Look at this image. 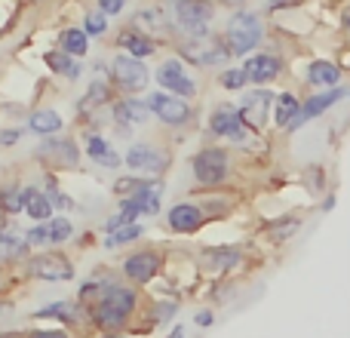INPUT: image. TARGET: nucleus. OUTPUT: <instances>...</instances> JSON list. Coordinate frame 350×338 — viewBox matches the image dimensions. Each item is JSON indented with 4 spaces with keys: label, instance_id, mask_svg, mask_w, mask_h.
I'll list each match as a JSON object with an SVG mask.
<instances>
[{
    "label": "nucleus",
    "instance_id": "15",
    "mask_svg": "<svg viewBox=\"0 0 350 338\" xmlns=\"http://www.w3.org/2000/svg\"><path fill=\"white\" fill-rule=\"evenodd\" d=\"M154 80L160 83V90L163 92H172V96H181V99H187L191 102L193 96H197V90H200V83L191 77V68L185 65L181 59H166V62H160L157 65V71H154Z\"/></svg>",
    "mask_w": 350,
    "mask_h": 338
},
{
    "label": "nucleus",
    "instance_id": "21",
    "mask_svg": "<svg viewBox=\"0 0 350 338\" xmlns=\"http://www.w3.org/2000/svg\"><path fill=\"white\" fill-rule=\"evenodd\" d=\"M240 68L246 71V80L252 86H267L283 74V59L273 53H252V55H246V62Z\"/></svg>",
    "mask_w": 350,
    "mask_h": 338
},
{
    "label": "nucleus",
    "instance_id": "14",
    "mask_svg": "<svg viewBox=\"0 0 350 338\" xmlns=\"http://www.w3.org/2000/svg\"><path fill=\"white\" fill-rule=\"evenodd\" d=\"M71 237H74V222L65 216H53L25 231V240H28L31 249H62Z\"/></svg>",
    "mask_w": 350,
    "mask_h": 338
},
{
    "label": "nucleus",
    "instance_id": "40",
    "mask_svg": "<svg viewBox=\"0 0 350 338\" xmlns=\"http://www.w3.org/2000/svg\"><path fill=\"white\" fill-rule=\"evenodd\" d=\"M96 10L105 16H120L126 10V0H96Z\"/></svg>",
    "mask_w": 350,
    "mask_h": 338
},
{
    "label": "nucleus",
    "instance_id": "32",
    "mask_svg": "<svg viewBox=\"0 0 350 338\" xmlns=\"http://www.w3.org/2000/svg\"><path fill=\"white\" fill-rule=\"evenodd\" d=\"M111 96H114V90H111L108 80L96 77L90 83V90H86L83 102H80V111H92V108H102V105H111Z\"/></svg>",
    "mask_w": 350,
    "mask_h": 338
},
{
    "label": "nucleus",
    "instance_id": "22",
    "mask_svg": "<svg viewBox=\"0 0 350 338\" xmlns=\"http://www.w3.org/2000/svg\"><path fill=\"white\" fill-rule=\"evenodd\" d=\"M345 96H347L345 86H332V90H317L314 96H308V99L301 102V120H298V129H301L304 123L317 120L320 114H326V111H332Z\"/></svg>",
    "mask_w": 350,
    "mask_h": 338
},
{
    "label": "nucleus",
    "instance_id": "39",
    "mask_svg": "<svg viewBox=\"0 0 350 338\" xmlns=\"http://www.w3.org/2000/svg\"><path fill=\"white\" fill-rule=\"evenodd\" d=\"M12 289H16V268L0 265V298L12 296Z\"/></svg>",
    "mask_w": 350,
    "mask_h": 338
},
{
    "label": "nucleus",
    "instance_id": "50",
    "mask_svg": "<svg viewBox=\"0 0 350 338\" xmlns=\"http://www.w3.org/2000/svg\"><path fill=\"white\" fill-rule=\"evenodd\" d=\"M224 3H230V6H240V3H246V0H224Z\"/></svg>",
    "mask_w": 350,
    "mask_h": 338
},
{
    "label": "nucleus",
    "instance_id": "42",
    "mask_svg": "<svg viewBox=\"0 0 350 338\" xmlns=\"http://www.w3.org/2000/svg\"><path fill=\"white\" fill-rule=\"evenodd\" d=\"M22 139V129H0V148H16Z\"/></svg>",
    "mask_w": 350,
    "mask_h": 338
},
{
    "label": "nucleus",
    "instance_id": "37",
    "mask_svg": "<svg viewBox=\"0 0 350 338\" xmlns=\"http://www.w3.org/2000/svg\"><path fill=\"white\" fill-rule=\"evenodd\" d=\"M218 86L221 90H243V86H249V80H246V71L243 68H221L218 71Z\"/></svg>",
    "mask_w": 350,
    "mask_h": 338
},
{
    "label": "nucleus",
    "instance_id": "45",
    "mask_svg": "<svg viewBox=\"0 0 350 338\" xmlns=\"http://www.w3.org/2000/svg\"><path fill=\"white\" fill-rule=\"evenodd\" d=\"M96 338H135L129 333H96Z\"/></svg>",
    "mask_w": 350,
    "mask_h": 338
},
{
    "label": "nucleus",
    "instance_id": "38",
    "mask_svg": "<svg viewBox=\"0 0 350 338\" xmlns=\"http://www.w3.org/2000/svg\"><path fill=\"white\" fill-rule=\"evenodd\" d=\"M108 28H111V22H108V16H105V12H90V16L83 18V31L90 37H105L108 34Z\"/></svg>",
    "mask_w": 350,
    "mask_h": 338
},
{
    "label": "nucleus",
    "instance_id": "20",
    "mask_svg": "<svg viewBox=\"0 0 350 338\" xmlns=\"http://www.w3.org/2000/svg\"><path fill=\"white\" fill-rule=\"evenodd\" d=\"M111 120L117 123L123 135H129L133 127H145L151 120V108H148L145 99H135V96H123L117 102H111Z\"/></svg>",
    "mask_w": 350,
    "mask_h": 338
},
{
    "label": "nucleus",
    "instance_id": "13",
    "mask_svg": "<svg viewBox=\"0 0 350 338\" xmlns=\"http://www.w3.org/2000/svg\"><path fill=\"white\" fill-rule=\"evenodd\" d=\"M148 80H151V71H148V65L142 59H133V55H126V53L111 59V83H114L123 96L142 92L148 86Z\"/></svg>",
    "mask_w": 350,
    "mask_h": 338
},
{
    "label": "nucleus",
    "instance_id": "16",
    "mask_svg": "<svg viewBox=\"0 0 350 338\" xmlns=\"http://www.w3.org/2000/svg\"><path fill=\"white\" fill-rule=\"evenodd\" d=\"M181 59L193 68H228L230 49L224 40H209V37H200V40H185L178 47Z\"/></svg>",
    "mask_w": 350,
    "mask_h": 338
},
{
    "label": "nucleus",
    "instance_id": "44",
    "mask_svg": "<svg viewBox=\"0 0 350 338\" xmlns=\"http://www.w3.org/2000/svg\"><path fill=\"white\" fill-rule=\"evenodd\" d=\"M267 6H273V10H283V6H295L298 0H265Z\"/></svg>",
    "mask_w": 350,
    "mask_h": 338
},
{
    "label": "nucleus",
    "instance_id": "18",
    "mask_svg": "<svg viewBox=\"0 0 350 338\" xmlns=\"http://www.w3.org/2000/svg\"><path fill=\"white\" fill-rule=\"evenodd\" d=\"M37 160H43L46 169H59V172L77 169L80 166V148L74 139H55V135H49V139L37 148Z\"/></svg>",
    "mask_w": 350,
    "mask_h": 338
},
{
    "label": "nucleus",
    "instance_id": "30",
    "mask_svg": "<svg viewBox=\"0 0 350 338\" xmlns=\"http://www.w3.org/2000/svg\"><path fill=\"white\" fill-rule=\"evenodd\" d=\"M28 129L37 135H59L62 129H65V120H62V114L53 108H37L28 114Z\"/></svg>",
    "mask_w": 350,
    "mask_h": 338
},
{
    "label": "nucleus",
    "instance_id": "1",
    "mask_svg": "<svg viewBox=\"0 0 350 338\" xmlns=\"http://www.w3.org/2000/svg\"><path fill=\"white\" fill-rule=\"evenodd\" d=\"M142 308H145V296H142L139 286L117 277L105 286L102 298L86 311L90 329L92 333H129Z\"/></svg>",
    "mask_w": 350,
    "mask_h": 338
},
{
    "label": "nucleus",
    "instance_id": "12",
    "mask_svg": "<svg viewBox=\"0 0 350 338\" xmlns=\"http://www.w3.org/2000/svg\"><path fill=\"white\" fill-rule=\"evenodd\" d=\"M200 271L212 274V277H228L237 268L246 265V252L234 243H212V246H203L197 255Z\"/></svg>",
    "mask_w": 350,
    "mask_h": 338
},
{
    "label": "nucleus",
    "instance_id": "8",
    "mask_svg": "<svg viewBox=\"0 0 350 338\" xmlns=\"http://www.w3.org/2000/svg\"><path fill=\"white\" fill-rule=\"evenodd\" d=\"M123 166L142 179H160L170 169V154L154 142H133L123 154Z\"/></svg>",
    "mask_w": 350,
    "mask_h": 338
},
{
    "label": "nucleus",
    "instance_id": "43",
    "mask_svg": "<svg viewBox=\"0 0 350 338\" xmlns=\"http://www.w3.org/2000/svg\"><path fill=\"white\" fill-rule=\"evenodd\" d=\"M193 323H197V329H209L212 323H215V314H212V308H203L193 314Z\"/></svg>",
    "mask_w": 350,
    "mask_h": 338
},
{
    "label": "nucleus",
    "instance_id": "49",
    "mask_svg": "<svg viewBox=\"0 0 350 338\" xmlns=\"http://www.w3.org/2000/svg\"><path fill=\"white\" fill-rule=\"evenodd\" d=\"M0 338H22L18 333H0Z\"/></svg>",
    "mask_w": 350,
    "mask_h": 338
},
{
    "label": "nucleus",
    "instance_id": "31",
    "mask_svg": "<svg viewBox=\"0 0 350 338\" xmlns=\"http://www.w3.org/2000/svg\"><path fill=\"white\" fill-rule=\"evenodd\" d=\"M142 237H145V224H142V222H129V224H123V228L105 234L102 246L108 249V252H117V249H126V246H133V243H139Z\"/></svg>",
    "mask_w": 350,
    "mask_h": 338
},
{
    "label": "nucleus",
    "instance_id": "48",
    "mask_svg": "<svg viewBox=\"0 0 350 338\" xmlns=\"http://www.w3.org/2000/svg\"><path fill=\"white\" fill-rule=\"evenodd\" d=\"M332 206H335V194H329V197L323 200V209H332Z\"/></svg>",
    "mask_w": 350,
    "mask_h": 338
},
{
    "label": "nucleus",
    "instance_id": "2",
    "mask_svg": "<svg viewBox=\"0 0 350 338\" xmlns=\"http://www.w3.org/2000/svg\"><path fill=\"white\" fill-rule=\"evenodd\" d=\"M25 280H37V283H68L77 277L74 259L65 249H37L18 265Z\"/></svg>",
    "mask_w": 350,
    "mask_h": 338
},
{
    "label": "nucleus",
    "instance_id": "23",
    "mask_svg": "<svg viewBox=\"0 0 350 338\" xmlns=\"http://www.w3.org/2000/svg\"><path fill=\"white\" fill-rule=\"evenodd\" d=\"M298 120H301V99L295 92H280L273 99V127L283 133H298Z\"/></svg>",
    "mask_w": 350,
    "mask_h": 338
},
{
    "label": "nucleus",
    "instance_id": "4",
    "mask_svg": "<svg viewBox=\"0 0 350 338\" xmlns=\"http://www.w3.org/2000/svg\"><path fill=\"white\" fill-rule=\"evenodd\" d=\"M166 265H170V255L160 246H142V249H133V252L120 261V271L117 274H120V280L145 289V286L157 283V280L163 277Z\"/></svg>",
    "mask_w": 350,
    "mask_h": 338
},
{
    "label": "nucleus",
    "instance_id": "25",
    "mask_svg": "<svg viewBox=\"0 0 350 338\" xmlns=\"http://www.w3.org/2000/svg\"><path fill=\"white\" fill-rule=\"evenodd\" d=\"M22 212L31 218V222H46V218L55 216L53 203H49L46 191L37 185H22Z\"/></svg>",
    "mask_w": 350,
    "mask_h": 338
},
{
    "label": "nucleus",
    "instance_id": "29",
    "mask_svg": "<svg viewBox=\"0 0 350 338\" xmlns=\"http://www.w3.org/2000/svg\"><path fill=\"white\" fill-rule=\"evenodd\" d=\"M55 49H62V53L74 55V59H83L86 53H90V34H86L83 28H62L59 37H55Z\"/></svg>",
    "mask_w": 350,
    "mask_h": 338
},
{
    "label": "nucleus",
    "instance_id": "36",
    "mask_svg": "<svg viewBox=\"0 0 350 338\" xmlns=\"http://www.w3.org/2000/svg\"><path fill=\"white\" fill-rule=\"evenodd\" d=\"M22 338H77V333L65 326H28V329H18Z\"/></svg>",
    "mask_w": 350,
    "mask_h": 338
},
{
    "label": "nucleus",
    "instance_id": "34",
    "mask_svg": "<svg viewBox=\"0 0 350 338\" xmlns=\"http://www.w3.org/2000/svg\"><path fill=\"white\" fill-rule=\"evenodd\" d=\"M301 228V218H286V222H280V218H273V224L267 228V243L271 246H283V243L292 240V234Z\"/></svg>",
    "mask_w": 350,
    "mask_h": 338
},
{
    "label": "nucleus",
    "instance_id": "46",
    "mask_svg": "<svg viewBox=\"0 0 350 338\" xmlns=\"http://www.w3.org/2000/svg\"><path fill=\"white\" fill-rule=\"evenodd\" d=\"M166 338H185V326H178V323H175L170 333H166Z\"/></svg>",
    "mask_w": 350,
    "mask_h": 338
},
{
    "label": "nucleus",
    "instance_id": "9",
    "mask_svg": "<svg viewBox=\"0 0 350 338\" xmlns=\"http://www.w3.org/2000/svg\"><path fill=\"white\" fill-rule=\"evenodd\" d=\"M160 200H163V185L157 179H145L129 197H117V209L129 222H139V218L160 216Z\"/></svg>",
    "mask_w": 350,
    "mask_h": 338
},
{
    "label": "nucleus",
    "instance_id": "11",
    "mask_svg": "<svg viewBox=\"0 0 350 338\" xmlns=\"http://www.w3.org/2000/svg\"><path fill=\"white\" fill-rule=\"evenodd\" d=\"M31 323H55V326H65L71 333H92L90 329V317L80 308L77 302H49L43 308H37L34 314L28 317Z\"/></svg>",
    "mask_w": 350,
    "mask_h": 338
},
{
    "label": "nucleus",
    "instance_id": "33",
    "mask_svg": "<svg viewBox=\"0 0 350 338\" xmlns=\"http://www.w3.org/2000/svg\"><path fill=\"white\" fill-rule=\"evenodd\" d=\"M0 212L3 216H18L22 212V185L18 181L0 185Z\"/></svg>",
    "mask_w": 350,
    "mask_h": 338
},
{
    "label": "nucleus",
    "instance_id": "5",
    "mask_svg": "<svg viewBox=\"0 0 350 338\" xmlns=\"http://www.w3.org/2000/svg\"><path fill=\"white\" fill-rule=\"evenodd\" d=\"M261 40H265V22L252 10H237L224 25V43L230 55H252Z\"/></svg>",
    "mask_w": 350,
    "mask_h": 338
},
{
    "label": "nucleus",
    "instance_id": "3",
    "mask_svg": "<svg viewBox=\"0 0 350 338\" xmlns=\"http://www.w3.org/2000/svg\"><path fill=\"white\" fill-rule=\"evenodd\" d=\"M191 175L200 187L218 191V187H224L234 179V157H230V151L221 145L200 148L191 157Z\"/></svg>",
    "mask_w": 350,
    "mask_h": 338
},
{
    "label": "nucleus",
    "instance_id": "19",
    "mask_svg": "<svg viewBox=\"0 0 350 338\" xmlns=\"http://www.w3.org/2000/svg\"><path fill=\"white\" fill-rule=\"evenodd\" d=\"M206 209L203 206H197V203H175L166 209V228L172 231V234H178V237H193V234H200L203 231V224H206Z\"/></svg>",
    "mask_w": 350,
    "mask_h": 338
},
{
    "label": "nucleus",
    "instance_id": "17",
    "mask_svg": "<svg viewBox=\"0 0 350 338\" xmlns=\"http://www.w3.org/2000/svg\"><path fill=\"white\" fill-rule=\"evenodd\" d=\"M273 99L277 96H273L271 90L258 86V90H252L249 96H243V102L237 105V108H240L243 123H246L252 133H261L267 123H273Z\"/></svg>",
    "mask_w": 350,
    "mask_h": 338
},
{
    "label": "nucleus",
    "instance_id": "51",
    "mask_svg": "<svg viewBox=\"0 0 350 338\" xmlns=\"http://www.w3.org/2000/svg\"><path fill=\"white\" fill-rule=\"evenodd\" d=\"M347 99H350V92H347Z\"/></svg>",
    "mask_w": 350,
    "mask_h": 338
},
{
    "label": "nucleus",
    "instance_id": "24",
    "mask_svg": "<svg viewBox=\"0 0 350 338\" xmlns=\"http://www.w3.org/2000/svg\"><path fill=\"white\" fill-rule=\"evenodd\" d=\"M117 47H123V53L133 55V59H148V55L157 53V40L151 34L139 28V25H129L117 34Z\"/></svg>",
    "mask_w": 350,
    "mask_h": 338
},
{
    "label": "nucleus",
    "instance_id": "35",
    "mask_svg": "<svg viewBox=\"0 0 350 338\" xmlns=\"http://www.w3.org/2000/svg\"><path fill=\"white\" fill-rule=\"evenodd\" d=\"M43 191H46V197H49V203H53V209L68 212V209H74V206H77V200L68 197V194L62 191L59 185H55V175H53V172H46V187H43Z\"/></svg>",
    "mask_w": 350,
    "mask_h": 338
},
{
    "label": "nucleus",
    "instance_id": "10",
    "mask_svg": "<svg viewBox=\"0 0 350 338\" xmlns=\"http://www.w3.org/2000/svg\"><path fill=\"white\" fill-rule=\"evenodd\" d=\"M145 102H148V108H151V114L157 117L163 127H170V129H185V127H191L193 108H191V102H187V99L157 90V92H151V96H145Z\"/></svg>",
    "mask_w": 350,
    "mask_h": 338
},
{
    "label": "nucleus",
    "instance_id": "47",
    "mask_svg": "<svg viewBox=\"0 0 350 338\" xmlns=\"http://www.w3.org/2000/svg\"><path fill=\"white\" fill-rule=\"evenodd\" d=\"M341 22H345V28L350 31V6H345V12H341Z\"/></svg>",
    "mask_w": 350,
    "mask_h": 338
},
{
    "label": "nucleus",
    "instance_id": "6",
    "mask_svg": "<svg viewBox=\"0 0 350 338\" xmlns=\"http://www.w3.org/2000/svg\"><path fill=\"white\" fill-rule=\"evenodd\" d=\"M172 18V25L187 40H200V37H209V28L215 22V3L212 0H175Z\"/></svg>",
    "mask_w": 350,
    "mask_h": 338
},
{
    "label": "nucleus",
    "instance_id": "26",
    "mask_svg": "<svg viewBox=\"0 0 350 338\" xmlns=\"http://www.w3.org/2000/svg\"><path fill=\"white\" fill-rule=\"evenodd\" d=\"M341 74H345V68H341L338 62L314 59L308 65V74H304V80H308L310 86H317V90H332V86H341Z\"/></svg>",
    "mask_w": 350,
    "mask_h": 338
},
{
    "label": "nucleus",
    "instance_id": "52",
    "mask_svg": "<svg viewBox=\"0 0 350 338\" xmlns=\"http://www.w3.org/2000/svg\"><path fill=\"white\" fill-rule=\"evenodd\" d=\"M0 216H3V212H0Z\"/></svg>",
    "mask_w": 350,
    "mask_h": 338
},
{
    "label": "nucleus",
    "instance_id": "28",
    "mask_svg": "<svg viewBox=\"0 0 350 338\" xmlns=\"http://www.w3.org/2000/svg\"><path fill=\"white\" fill-rule=\"evenodd\" d=\"M43 62H46L49 71L59 74V77H65V80L83 77V62L74 59V55H68V53H62V49H46V53H43Z\"/></svg>",
    "mask_w": 350,
    "mask_h": 338
},
{
    "label": "nucleus",
    "instance_id": "41",
    "mask_svg": "<svg viewBox=\"0 0 350 338\" xmlns=\"http://www.w3.org/2000/svg\"><path fill=\"white\" fill-rule=\"evenodd\" d=\"M123 224H129V218L123 216L120 209L114 212V216H108V222L102 224V234H111V231H117V228H123Z\"/></svg>",
    "mask_w": 350,
    "mask_h": 338
},
{
    "label": "nucleus",
    "instance_id": "7",
    "mask_svg": "<svg viewBox=\"0 0 350 338\" xmlns=\"http://www.w3.org/2000/svg\"><path fill=\"white\" fill-rule=\"evenodd\" d=\"M209 133L221 142H230V145H246V142L255 139V133L243 123L240 108L234 102H218L209 114Z\"/></svg>",
    "mask_w": 350,
    "mask_h": 338
},
{
    "label": "nucleus",
    "instance_id": "27",
    "mask_svg": "<svg viewBox=\"0 0 350 338\" xmlns=\"http://www.w3.org/2000/svg\"><path fill=\"white\" fill-rule=\"evenodd\" d=\"M86 157L92 160L98 169H120L123 166V157L117 154V148L111 145L105 135H86Z\"/></svg>",
    "mask_w": 350,
    "mask_h": 338
}]
</instances>
